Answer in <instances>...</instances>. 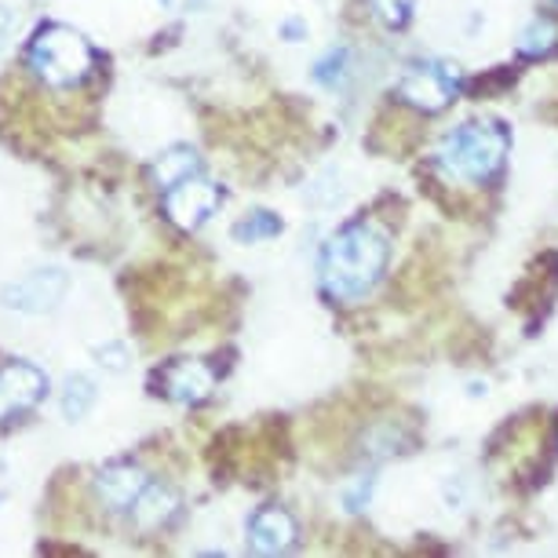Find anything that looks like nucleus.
<instances>
[{
    "label": "nucleus",
    "mask_w": 558,
    "mask_h": 558,
    "mask_svg": "<svg viewBox=\"0 0 558 558\" xmlns=\"http://www.w3.org/2000/svg\"><path fill=\"white\" fill-rule=\"evenodd\" d=\"M387 267V238L376 227L354 223L322 252V286L332 300H357L380 281Z\"/></svg>",
    "instance_id": "f257e3e1"
},
{
    "label": "nucleus",
    "mask_w": 558,
    "mask_h": 558,
    "mask_svg": "<svg viewBox=\"0 0 558 558\" xmlns=\"http://www.w3.org/2000/svg\"><path fill=\"white\" fill-rule=\"evenodd\" d=\"M508 132L497 121H468L441 140L435 161L438 172L452 183H486L500 172L508 157Z\"/></svg>",
    "instance_id": "f03ea898"
},
{
    "label": "nucleus",
    "mask_w": 558,
    "mask_h": 558,
    "mask_svg": "<svg viewBox=\"0 0 558 558\" xmlns=\"http://www.w3.org/2000/svg\"><path fill=\"white\" fill-rule=\"evenodd\" d=\"M29 70L51 88H70L81 84L92 70V48L77 29L70 26H45L29 45Z\"/></svg>",
    "instance_id": "7ed1b4c3"
},
{
    "label": "nucleus",
    "mask_w": 558,
    "mask_h": 558,
    "mask_svg": "<svg viewBox=\"0 0 558 558\" xmlns=\"http://www.w3.org/2000/svg\"><path fill=\"white\" fill-rule=\"evenodd\" d=\"M70 289V274L62 267H40L26 278L12 281L4 292H0V303L15 314H48L56 311L62 296Z\"/></svg>",
    "instance_id": "20e7f679"
},
{
    "label": "nucleus",
    "mask_w": 558,
    "mask_h": 558,
    "mask_svg": "<svg viewBox=\"0 0 558 558\" xmlns=\"http://www.w3.org/2000/svg\"><path fill=\"white\" fill-rule=\"evenodd\" d=\"M457 84H460L457 66H449V62H420V66L409 70L402 84H398V96H402L409 107L435 113L452 99Z\"/></svg>",
    "instance_id": "39448f33"
},
{
    "label": "nucleus",
    "mask_w": 558,
    "mask_h": 558,
    "mask_svg": "<svg viewBox=\"0 0 558 558\" xmlns=\"http://www.w3.org/2000/svg\"><path fill=\"white\" fill-rule=\"evenodd\" d=\"M219 205V186L202 175H186L165 191V213L179 230H197Z\"/></svg>",
    "instance_id": "423d86ee"
},
{
    "label": "nucleus",
    "mask_w": 558,
    "mask_h": 558,
    "mask_svg": "<svg viewBox=\"0 0 558 558\" xmlns=\"http://www.w3.org/2000/svg\"><path fill=\"white\" fill-rule=\"evenodd\" d=\"M48 391V376L29 362L0 365V424L34 409Z\"/></svg>",
    "instance_id": "0eeeda50"
},
{
    "label": "nucleus",
    "mask_w": 558,
    "mask_h": 558,
    "mask_svg": "<svg viewBox=\"0 0 558 558\" xmlns=\"http://www.w3.org/2000/svg\"><path fill=\"white\" fill-rule=\"evenodd\" d=\"M157 384H161V391L172 398V402H183V405H197L205 402L208 395H213L216 387V376L213 368L202 365V362H172L161 368V376H157Z\"/></svg>",
    "instance_id": "6e6552de"
},
{
    "label": "nucleus",
    "mask_w": 558,
    "mask_h": 558,
    "mask_svg": "<svg viewBox=\"0 0 558 558\" xmlns=\"http://www.w3.org/2000/svg\"><path fill=\"white\" fill-rule=\"evenodd\" d=\"M248 541L259 555H281V551H289L292 541H296V522H292V514L281 508H263L252 514Z\"/></svg>",
    "instance_id": "1a4fd4ad"
},
{
    "label": "nucleus",
    "mask_w": 558,
    "mask_h": 558,
    "mask_svg": "<svg viewBox=\"0 0 558 558\" xmlns=\"http://www.w3.org/2000/svg\"><path fill=\"white\" fill-rule=\"evenodd\" d=\"M146 482L150 478H146L140 468H132V463H113V468L99 471L96 489H99L102 504H110L113 511H129L135 497L146 489Z\"/></svg>",
    "instance_id": "9d476101"
},
{
    "label": "nucleus",
    "mask_w": 558,
    "mask_h": 558,
    "mask_svg": "<svg viewBox=\"0 0 558 558\" xmlns=\"http://www.w3.org/2000/svg\"><path fill=\"white\" fill-rule=\"evenodd\" d=\"M175 508H179L175 493H168L161 486H154V482H146V489L135 497V504L129 511L135 514V522H140L143 530H157V525H165L168 519H172Z\"/></svg>",
    "instance_id": "9b49d317"
},
{
    "label": "nucleus",
    "mask_w": 558,
    "mask_h": 558,
    "mask_svg": "<svg viewBox=\"0 0 558 558\" xmlns=\"http://www.w3.org/2000/svg\"><path fill=\"white\" fill-rule=\"evenodd\" d=\"M202 172V157H197L191 146H172V150H165L161 157L154 161V183L157 191H168L172 183H179V179Z\"/></svg>",
    "instance_id": "f8f14e48"
},
{
    "label": "nucleus",
    "mask_w": 558,
    "mask_h": 558,
    "mask_svg": "<svg viewBox=\"0 0 558 558\" xmlns=\"http://www.w3.org/2000/svg\"><path fill=\"white\" fill-rule=\"evenodd\" d=\"M92 405H96V384L84 373L66 376V384H62V416H66L70 424H77V420L88 416Z\"/></svg>",
    "instance_id": "ddd939ff"
},
{
    "label": "nucleus",
    "mask_w": 558,
    "mask_h": 558,
    "mask_svg": "<svg viewBox=\"0 0 558 558\" xmlns=\"http://www.w3.org/2000/svg\"><path fill=\"white\" fill-rule=\"evenodd\" d=\"M555 40H558V26L551 23V19H533L530 26L522 29V56H547V51L555 48Z\"/></svg>",
    "instance_id": "4468645a"
},
{
    "label": "nucleus",
    "mask_w": 558,
    "mask_h": 558,
    "mask_svg": "<svg viewBox=\"0 0 558 558\" xmlns=\"http://www.w3.org/2000/svg\"><path fill=\"white\" fill-rule=\"evenodd\" d=\"M281 230V219L270 216V213H252L248 219H241V223L234 227V238L241 241V245H256V241L263 238H274Z\"/></svg>",
    "instance_id": "2eb2a0df"
},
{
    "label": "nucleus",
    "mask_w": 558,
    "mask_h": 558,
    "mask_svg": "<svg viewBox=\"0 0 558 558\" xmlns=\"http://www.w3.org/2000/svg\"><path fill=\"white\" fill-rule=\"evenodd\" d=\"M373 8L387 26H405L409 12H413V0H373Z\"/></svg>",
    "instance_id": "dca6fc26"
},
{
    "label": "nucleus",
    "mask_w": 558,
    "mask_h": 558,
    "mask_svg": "<svg viewBox=\"0 0 558 558\" xmlns=\"http://www.w3.org/2000/svg\"><path fill=\"white\" fill-rule=\"evenodd\" d=\"M96 357H99V365L110 368V373H124V368H129V347L124 343H102V347H96Z\"/></svg>",
    "instance_id": "f3484780"
},
{
    "label": "nucleus",
    "mask_w": 558,
    "mask_h": 558,
    "mask_svg": "<svg viewBox=\"0 0 558 558\" xmlns=\"http://www.w3.org/2000/svg\"><path fill=\"white\" fill-rule=\"evenodd\" d=\"M343 66H347V51H332L329 59L318 62V70H314V77L322 84H340L343 81Z\"/></svg>",
    "instance_id": "a211bd4d"
},
{
    "label": "nucleus",
    "mask_w": 558,
    "mask_h": 558,
    "mask_svg": "<svg viewBox=\"0 0 558 558\" xmlns=\"http://www.w3.org/2000/svg\"><path fill=\"white\" fill-rule=\"evenodd\" d=\"M15 26H19V19H15V12L8 4H0V48L8 45V37L15 34Z\"/></svg>",
    "instance_id": "6ab92c4d"
},
{
    "label": "nucleus",
    "mask_w": 558,
    "mask_h": 558,
    "mask_svg": "<svg viewBox=\"0 0 558 558\" xmlns=\"http://www.w3.org/2000/svg\"><path fill=\"white\" fill-rule=\"evenodd\" d=\"M161 4H168V0H161Z\"/></svg>",
    "instance_id": "aec40b11"
}]
</instances>
